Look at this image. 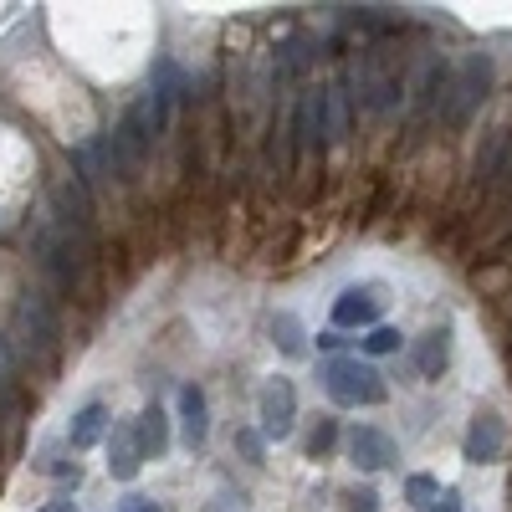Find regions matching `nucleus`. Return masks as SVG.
<instances>
[{"label":"nucleus","instance_id":"nucleus-18","mask_svg":"<svg viewBox=\"0 0 512 512\" xmlns=\"http://www.w3.org/2000/svg\"><path fill=\"white\" fill-rule=\"evenodd\" d=\"M436 497H441V482H436V477L415 472V477L405 482V502H410V507H420V512H431V507H436Z\"/></svg>","mask_w":512,"mask_h":512},{"label":"nucleus","instance_id":"nucleus-5","mask_svg":"<svg viewBox=\"0 0 512 512\" xmlns=\"http://www.w3.org/2000/svg\"><path fill=\"white\" fill-rule=\"evenodd\" d=\"M502 451H507V425H502V415H497V410H477L472 425H466L461 456L472 461V466H492V461H502Z\"/></svg>","mask_w":512,"mask_h":512},{"label":"nucleus","instance_id":"nucleus-15","mask_svg":"<svg viewBox=\"0 0 512 512\" xmlns=\"http://www.w3.org/2000/svg\"><path fill=\"white\" fill-rule=\"evenodd\" d=\"M272 344L282 349V359H303L308 354V333H303V323H297L292 313H277L272 318Z\"/></svg>","mask_w":512,"mask_h":512},{"label":"nucleus","instance_id":"nucleus-16","mask_svg":"<svg viewBox=\"0 0 512 512\" xmlns=\"http://www.w3.org/2000/svg\"><path fill=\"white\" fill-rule=\"evenodd\" d=\"M507 149H512V128H492L487 144H482V154H477V175H482V180H497V175H502Z\"/></svg>","mask_w":512,"mask_h":512},{"label":"nucleus","instance_id":"nucleus-25","mask_svg":"<svg viewBox=\"0 0 512 512\" xmlns=\"http://www.w3.org/2000/svg\"><path fill=\"white\" fill-rule=\"evenodd\" d=\"M431 512H461V492H456V487H446V492L436 497V507H431Z\"/></svg>","mask_w":512,"mask_h":512},{"label":"nucleus","instance_id":"nucleus-3","mask_svg":"<svg viewBox=\"0 0 512 512\" xmlns=\"http://www.w3.org/2000/svg\"><path fill=\"white\" fill-rule=\"evenodd\" d=\"M256 431H262V441H287L292 425H297V390L292 379H267L262 395H256Z\"/></svg>","mask_w":512,"mask_h":512},{"label":"nucleus","instance_id":"nucleus-13","mask_svg":"<svg viewBox=\"0 0 512 512\" xmlns=\"http://www.w3.org/2000/svg\"><path fill=\"white\" fill-rule=\"evenodd\" d=\"M338 139H349V88L344 82L323 88V144H338Z\"/></svg>","mask_w":512,"mask_h":512},{"label":"nucleus","instance_id":"nucleus-22","mask_svg":"<svg viewBox=\"0 0 512 512\" xmlns=\"http://www.w3.org/2000/svg\"><path fill=\"white\" fill-rule=\"evenodd\" d=\"M236 451H241L251 466H262V456H267V446H262V431H246V425H241V431H236Z\"/></svg>","mask_w":512,"mask_h":512},{"label":"nucleus","instance_id":"nucleus-27","mask_svg":"<svg viewBox=\"0 0 512 512\" xmlns=\"http://www.w3.org/2000/svg\"><path fill=\"white\" fill-rule=\"evenodd\" d=\"M41 512H72V502H67V497H57V502H47Z\"/></svg>","mask_w":512,"mask_h":512},{"label":"nucleus","instance_id":"nucleus-9","mask_svg":"<svg viewBox=\"0 0 512 512\" xmlns=\"http://www.w3.org/2000/svg\"><path fill=\"white\" fill-rule=\"evenodd\" d=\"M349 456H354L359 472H384V466H395V461H400L395 441L384 436V431H374V425H354V436H349Z\"/></svg>","mask_w":512,"mask_h":512},{"label":"nucleus","instance_id":"nucleus-2","mask_svg":"<svg viewBox=\"0 0 512 512\" xmlns=\"http://www.w3.org/2000/svg\"><path fill=\"white\" fill-rule=\"evenodd\" d=\"M492 93V62L477 52V57H466L456 72H451V82H446V98L436 103V113L446 118V123H466L477 108H482V98Z\"/></svg>","mask_w":512,"mask_h":512},{"label":"nucleus","instance_id":"nucleus-11","mask_svg":"<svg viewBox=\"0 0 512 512\" xmlns=\"http://www.w3.org/2000/svg\"><path fill=\"white\" fill-rule=\"evenodd\" d=\"M446 364H451V328H446V323H441V328H425V333L415 338V369H420L425 379H441Z\"/></svg>","mask_w":512,"mask_h":512},{"label":"nucleus","instance_id":"nucleus-1","mask_svg":"<svg viewBox=\"0 0 512 512\" xmlns=\"http://www.w3.org/2000/svg\"><path fill=\"white\" fill-rule=\"evenodd\" d=\"M318 379L333 405H384L390 400V384L369 359H323Z\"/></svg>","mask_w":512,"mask_h":512},{"label":"nucleus","instance_id":"nucleus-24","mask_svg":"<svg viewBox=\"0 0 512 512\" xmlns=\"http://www.w3.org/2000/svg\"><path fill=\"white\" fill-rule=\"evenodd\" d=\"M0 400H11V344L0 338Z\"/></svg>","mask_w":512,"mask_h":512},{"label":"nucleus","instance_id":"nucleus-7","mask_svg":"<svg viewBox=\"0 0 512 512\" xmlns=\"http://www.w3.org/2000/svg\"><path fill=\"white\" fill-rule=\"evenodd\" d=\"M379 308H384V297H379L374 282L344 287V292H338V303H333V328H374Z\"/></svg>","mask_w":512,"mask_h":512},{"label":"nucleus","instance_id":"nucleus-20","mask_svg":"<svg viewBox=\"0 0 512 512\" xmlns=\"http://www.w3.org/2000/svg\"><path fill=\"white\" fill-rule=\"evenodd\" d=\"M364 354H374V359H384V354H400V328H384V323H374V328H369V338H364Z\"/></svg>","mask_w":512,"mask_h":512},{"label":"nucleus","instance_id":"nucleus-14","mask_svg":"<svg viewBox=\"0 0 512 512\" xmlns=\"http://www.w3.org/2000/svg\"><path fill=\"white\" fill-rule=\"evenodd\" d=\"M134 431H139V451H144V456L159 461V456L169 451V415H164L159 405H144V410H139Z\"/></svg>","mask_w":512,"mask_h":512},{"label":"nucleus","instance_id":"nucleus-8","mask_svg":"<svg viewBox=\"0 0 512 512\" xmlns=\"http://www.w3.org/2000/svg\"><path fill=\"white\" fill-rule=\"evenodd\" d=\"M139 466H144V451H139L134 420L108 425V477H113V482H134V477H139Z\"/></svg>","mask_w":512,"mask_h":512},{"label":"nucleus","instance_id":"nucleus-21","mask_svg":"<svg viewBox=\"0 0 512 512\" xmlns=\"http://www.w3.org/2000/svg\"><path fill=\"white\" fill-rule=\"evenodd\" d=\"M200 512H251V502H246V492H241V487H221V492L210 497Z\"/></svg>","mask_w":512,"mask_h":512},{"label":"nucleus","instance_id":"nucleus-10","mask_svg":"<svg viewBox=\"0 0 512 512\" xmlns=\"http://www.w3.org/2000/svg\"><path fill=\"white\" fill-rule=\"evenodd\" d=\"M180 436H185L190 451H200L210 441V405H205L200 384H185V390H180Z\"/></svg>","mask_w":512,"mask_h":512},{"label":"nucleus","instance_id":"nucleus-4","mask_svg":"<svg viewBox=\"0 0 512 512\" xmlns=\"http://www.w3.org/2000/svg\"><path fill=\"white\" fill-rule=\"evenodd\" d=\"M52 344H57V323H52L47 297L26 292L21 308H16V349L31 354V359H41V354H52Z\"/></svg>","mask_w":512,"mask_h":512},{"label":"nucleus","instance_id":"nucleus-12","mask_svg":"<svg viewBox=\"0 0 512 512\" xmlns=\"http://www.w3.org/2000/svg\"><path fill=\"white\" fill-rule=\"evenodd\" d=\"M108 436V405H82L77 415H72V425H67V451H88V446H98Z\"/></svg>","mask_w":512,"mask_h":512},{"label":"nucleus","instance_id":"nucleus-19","mask_svg":"<svg viewBox=\"0 0 512 512\" xmlns=\"http://www.w3.org/2000/svg\"><path fill=\"white\" fill-rule=\"evenodd\" d=\"M333 446H338V420H333V415H318L313 436H308V456H313V461H323Z\"/></svg>","mask_w":512,"mask_h":512},{"label":"nucleus","instance_id":"nucleus-6","mask_svg":"<svg viewBox=\"0 0 512 512\" xmlns=\"http://www.w3.org/2000/svg\"><path fill=\"white\" fill-rule=\"evenodd\" d=\"M359 93H364V108H374V113H384V108H395V103H400V72H390L384 52H369V57H364Z\"/></svg>","mask_w":512,"mask_h":512},{"label":"nucleus","instance_id":"nucleus-23","mask_svg":"<svg viewBox=\"0 0 512 512\" xmlns=\"http://www.w3.org/2000/svg\"><path fill=\"white\" fill-rule=\"evenodd\" d=\"M349 512H379V492L374 487H354L349 492Z\"/></svg>","mask_w":512,"mask_h":512},{"label":"nucleus","instance_id":"nucleus-17","mask_svg":"<svg viewBox=\"0 0 512 512\" xmlns=\"http://www.w3.org/2000/svg\"><path fill=\"white\" fill-rule=\"evenodd\" d=\"M36 472H47V477H62L77 487V461H67V441H47L36 451Z\"/></svg>","mask_w":512,"mask_h":512},{"label":"nucleus","instance_id":"nucleus-26","mask_svg":"<svg viewBox=\"0 0 512 512\" xmlns=\"http://www.w3.org/2000/svg\"><path fill=\"white\" fill-rule=\"evenodd\" d=\"M123 512H164V507H159L154 497H128V507H123Z\"/></svg>","mask_w":512,"mask_h":512}]
</instances>
